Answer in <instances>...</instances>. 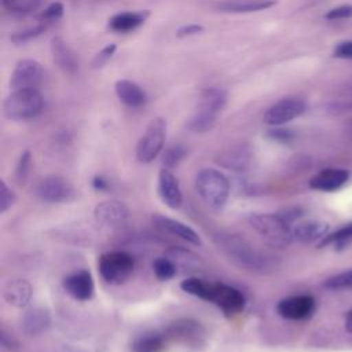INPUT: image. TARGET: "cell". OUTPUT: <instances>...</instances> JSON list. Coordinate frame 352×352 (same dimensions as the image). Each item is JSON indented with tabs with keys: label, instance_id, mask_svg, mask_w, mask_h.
Instances as JSON below:
<instances>
[{
	"label": "cell",
	"instance_id": "40",
	"mask_svg": "<svg viewBox=\"0 0 352 352\" xmlns=\"http://www.w3.org/2000/svg\"><path fill=\"white\" fill-rule=\"evenodd\" d=\"M333 56L340 59H352V40L340 43L333 52Z\"/></svg>",
	"mask_w": 352,
	"mask_h": 352
},
{
	"label": "cell",
	"instance_id": "11",
	"mask_svg": "<svg viewBox=\"0 0 352 352\" xmlns=\"http://www.w3.org/2000/svg\"><path fill=\"white\" fill-rule=\"evenodd\" d=\"M34 194L41 201L60 204L70 201L73 198L74 190L66 179L60 176H47L36 184Z\"/></svg>",
	"mask_w": 352,
	"mask_h": 352
},
{
	"label": "cell",
	"instance_id": "22",
	"mask_svg": "<svg viewBox=\"0 0 352 352\" xmlns=\"http://www.w3.org/2000/svg\"><path fill=\"white\" fill-rule=\"evenodd\" d=\"M3 297L10 305L25 308L32 298V286L25 279H10L3 287Z\"/></svg>",
	"mask_w": 352,
	"mask_h": 352
},
{
	"label": "cell",
	"instance_id": "26",
	"mask_svg": "<svg viewBox=\"0 0 352 352\" xmlns=\"http://www.w3.org/2000/svg\"><path fill=\"white\" fill-rule=\"evenodd\" d=\"M249 158H250V154H249L248 147L239 146V147H234L230 151H227L226 154H223L220 162L227 168L243 169L246 166V164L249 162Z\"/></svg>",
	"mask_w": 352,
	"mask_h": 352
},
{
	"label": "cell",
	"instance_id": "39",
	"mask_svg": "<svg viewBox=\"0 0 352 352\" xmlns=\"http://www.w3.org/2000/svg\"><path fill=\"white\" fill-rule=\"evenodd\" d=\"M268 136L276 142L280 143H286L290 142L293 139V132L290 129L286 128H280V126H274V129L268 131Z\"/></svg>",
	"mask_w": 352,
	"mask_h": 352
},
{
	"label": "cell",
	"instance_id": "10",
	"mask_svg": "<svg viewBox=\"0 0 352 352\" xmlns=\"http://www.w3.org/2000/svg\"><path fill=\"white\" fill-rule=\"evenodd\" d=\"M304 100L298 98H283L274 103L265 111L263 120L267 125L280 126L297 117H300L305 111Z\"/></svg>",
	"mask_w": 352,
	"mask_h": 352
},
{
	"label": "cell",
	"instance_id": "27",
	"mask_svg": "<svg viewBox=\"0 0 352 352\" xmlns=\"http://www.w3.org/2000/svg\"><path fill=\"white\" fill-rule=\"evenodd\" d=\"M48 26H50L48 22H38V23L34 25V26H29V28H25V29H22V30L14 32V33L10 36V40H11L14 44H16V45L29 43V41L37 38L38 36H41V34L48 29Z\"/></svg>",
	"mask_w": 352,
	"mask_h": 352
},
{
	"label": "cell",
	"instance_id": "33",
	"mask_svg": "<svg viewBox=\"0 0 352 352\" xmlns=\"http://www.w3.org/2000/svg\"><path fill=\"white\" fill-rule=\"evenodd\" d=\"M65 12V7L60 1H54L51 3L50 6H47L40 14H38V19L40 22H48L51 23L52 21H56L59 19Z\"/></svg>",
	"mask_w": 352,
	"mask_h": 352
},
{
	"label": "cell",
	"instance_id": "37",
	"mask_svg": "<svg viewBox=\"0 0 352 352\" xmlns=\"http://www.w3.org/2000/svg\"><path fill=\"white\" fill-rule=\"evenodd\" d=\"M352 16V6L346 4V6H340V7H336L330 11L326 12L324 18L326 19H345V18H351Z\"/></svg>",
	"mask_w": 352,
	"mask_h": 352
},
{
	"label": "cell",
	"instance_id": "42",
	"mask_svg": "<svg viewBox=\"0 0 352 352\" xmlns=\"http://www.w3.org/2000/svg\"><path fill=\"white\" fill-rule=\"evenodd\" d=\"M94 186H95V188H98V190H104V188L107 187V183H106L100 176H96V177L94 179Z\"/></svg>",
	"mask_w": 352,
	"mask_h": 352
},
{
	"label": "cell",
	"instance_id": "8",
	"mask_svg": "<svg viewBox=\"0 0 352 352\" xmlns=\"http://www.w3.org/2000/svg\"><path fill=\"white\" fill-rule=\"evenodd\" d=\"M205 300L214 304L227 316L241 314L246 304L245 296L238 289L224 283H209Z\"/></svg>",
	"mask_w": 352,
	"mask_h": 352
},
{
	"label": "cell",
	"instance_id": "7",
	"mask_svg": "<svg viewBox=\"0 0 352 352\" xmlns=\"http://www.w3.org/2000/svg\"><path fill=\"white\" fill-rule=\"evenodd\" d=\"M165 138L166 121L162 117H155L154 120H151V122L148 124L144 133L138 142L136 158L143 164H148L153 160H155L164 148Z\"/></svg>",
	"mask_w": 352,
	"mask_h": 352
},
{
	"label": "cell",
	"instance_id": "15",
	"mask_svg": "<svg viewBox=\"0 0 352 352\" xmlns=\"http://www.w3.org/2000/svg\"><path fill=\"white\" fill-rule=\"evenodd\" d=\"M63 289L69 296L78 301H87L94 294V279L91 272L82 270L70 274L63 279Z\"/></svg>",
	"mask_w": 352,
	"mask_h": 352
},
{
	"label": "cell",
	"instance_id": "41",
	"mask_svg": "<svg viewBox=\"0 0 352 352\" xmlns=\"http://www.w3.org/2000/svg\"><path fill=\"white\" fill-rule=\"evenodd\" d=\"M29 165H30V151L26 150L22 153V155L18 161V166H16V175L19 179H23L26 176Z\"/></svg>",
	"mask_w": 352,
	"mask_h": 352
},
{
	"label": "cell",
	"instance_id": "1",
	"mask_svg": "<svg viewBox=\"0 0 352 352\" xmlns=\"http://www.w3.org/2000/svg\"><path fill=\"white\" fill-rule=\"evenodd\" d=\"M220 246L238 267L258 274H267L276 268L272 256L257 250L245 239L236 235H226L220 238Z\"/></svg>",
	"mask_w": 352,
	"mask_h": 352
},
{
	"label": "cell",
	"instance_id": "2",
	"mask_svg": "<svg viewBox=\"0 0 352 352\" xmlns=\"http://www.w3.org/2000/svg\"><path fill=\"white\" fill-rule=\"evenodd\" d=\"M227 91L219 87L205 88L198 100V107L188 122V128L192 132L204 133L214 125L219 114L223 111L227 103Z\"/></svg>",
	"mask_w": 352,
	"mask_h": 352
},
{
	"label": "cell",
	"instance_id": "30",
	"mask_svg": "<svg viewBox=\"0 0 352 352\" xmlns=\"http://www.w3.org/2000/svg\"><path fill=\"white\" fill-rule=\"evenodd\" d=\"M208 285H209L208 282H205V280H202V279H199V278H187V279L182 280L180 287H182L186 293L205 300L206 292H208Z\"/></svg>",
	"mask_w": 352,
	"mask_h": 352
},
{
	"label": "cell",
	"instance_id": "36",
	"mask_svg": "<svg viewBox=\"0 0 352 352\" xmlns=\"http://www.w3.org/2000/svg\"><path fill=\"white\" fill-rule=\"evenodd\" d=\"M15 202V195L11 188L7 187L4 182L0 183V212H7Z\"/></svg>",
	"mask_w": 352,
	"mask_h": 352
},
{
	"label": "cell",
	"instance_id": "21",
	"mask_svg": "<svg viewBox=\"0 0 352 352\" xmlns=\"http://www.w3.org/2000/svg\"><path fill=\"white\" fill-rule=\"evenodd\" d=\"M153 223L160 230H162L165 232L176 235L192 245H201L199 235L190 226H187L179 220H175V219H170V217H166L162 214H155V216H153Z\"/></svg>",
	"mask_w": 352,
	"mask_h": 352
},
{
	"label": "cell",
	"instance_id": "12",
	"mask_svg": "<svg viewBox=\"0 0 352 352\" xmlns=\"http://www.w3.org/2000/svg\"><path fill=\"white\" fill-rule=\"evenodd\" d=\"M315 298L308 294H298V296H290L283 300H280L276 305L278 314L290 320H302L315 312Z\"/></svg>",
	"mask_w": 352,
	"mask_h": 352
},
{
	"label": "cell",
	"instance_id": "4",
	"mask_svg": "<svg viewBox=\"0 0 352 352\" xmlns=\"http://www.w3.org/2000/svg\"><path fill=\"white\" fill-rule=\"evenodd\" d=\"M44 109L43 95L37 89H15L3 103V114L11 121H26L37 117Z\"/></svg>",
	"mask_w": 352,
	"mask_h": 352
},
{
	"label": "cell",
	"instance_id": "24",
	"mask_svg": "<svg viewBox=\"0 0 352 352\" xmlns=\"http://www.w3.org/2000/svg\"><path fill=\"white\" fill-rule=\"evenodd\" d=\"M50 326V314L41 307L29 309L22 318V329L29 336H37L47 330Z\"/></svg>",
	"mask_w": 352,
	"mask_h": 352
},
{
	"label": "cell",
	"instance_id": "38",
	"mask_svg": "<svg viewBox=\"0 0 352 352\" xmlns=\"http://www.w3.org/2000/svg\"><path fill=\"white\" fill-rule=\"evenodd\" d=\"M204 32V26L198 25V23H188L184 26H180L176 30V37L179 38H184V37H191V36H197L199 33Z\"/></svg>",
	"mask_w": 352,
	"mask_h": 352
},
{
	"label": "cell",
	"instance_id": "28",
	"mask_svg": "<svg viewBox=\"0 0 352 352\" xmlns=\"http://www.w3.org/2000/svg\"><path fill=\"white\" fill-rule=\"evenodd\" d=\"M164 337L160 334H146L138 338L132 349L133 352H161L164 349Z\"/></svg>",
	"mask_w": 352,
	"mask_h": 352
},
{
	"label": "cell",
	"instance_id": "35",
	"mask_svg": "<svg viewBox=\"0 0 352 352\" xmlns=\"http://www.w3.org/2000/svg\"><path fill=\"white\" fill-rule=\"evenodd\" d=\"M184 155H186V150H184L182 146H172V147H169V148L165 151L162 162H164V165L169 169V168L177 165V164L183 160Z\"/></svg>",
	"mask_w": 352,
	"mask_h": 352
},
{
	"label": "cell",
	"instance_id": "43",
	"mask_svg": "<svg viewBox=\"0 0 352 352\" xmlns=\"http://www.w3.org/2000/svg\"><path fill=\"white\" fill-rule=\"evenodd\" d=\"M345 330L348 333H352V309L345 316Z\"/></svg>",
	"mask_w": 352,
	"mask_h": 352
},
{
	"label": "cell",
	"instance_id": "20",
	"mask_svg": "<svg viewBox=\"0 0 352 352\" xmlns=\"http://www.w3.org/2000/svg\"><path fill=\"white\" fill-rule=\"evenodd\" d=\"M126 217H128V209L120 201H104L95 208L96 221L107 227L120 226L125 221Z\"/></svg>",
	"mask_w": 352,
	"mask_h": 352
},
{
	"label": "cell",
	"instance_id": "13",
	"mask_svg": "<svg viewBox=\"0 0 352 352\" xmlns=\"http://www.w3.org/2000/svg\"><path fill=\"white\" fill-rule=\"evenodd\" d=\"M349 179V172L342 168H324L309 179V187L318 191L331 192L341 188Z\"/></svg>",
	"mask_w": 352,
	"mask_h": 352
},
{
	"label": "cell",
	"instance_id": "32",
	"mask_svg": "<svg viewBox=\"0 0 352 352\" xmlns=\"http://www.w3.org/2000/svg\"><path fill=\"white\" fill-rule=\"evenodd\" d=\"M327 289H352V270L336 274L324 280Z\"/></svg>",
	"mask_w": 352,
	"mask_h": 352
},
{
	"label": "cell",
	"instance_id": "34",
	"mask_svg": "<svg viewBox=\"0 0 352 352\" xmlns=\"http://www.w3.org/2000/svg\"><path fill=\"white\" fill-rule=\"evenodd\" d=\"M116 51H117V45H116L114 43H110V44H107L106 47H103L99 52L95 54V56H94V59H92V62H91L92 69H100V67H103V66L113 58V55L116 54Z\"/></svg>",
	"mask_w": 352,
	"mask_h": 352
},
{
	"label": "cell",
	"instance_id": "14",
	"mask_svg": "<svg viewBox=\"0 0 352 352\" xmlns=\"http://www.w3.org/2000/svg\"><path fill=\"white\" fill-rule=\"evenodd\" d=\"M158 195L161 201L170 209H177L182 205L183 195L176 176L168 169L162 168L158 173Z\"/></svg>",
	"mask_w": 352,
	"mask_h": 352
},
{
	"label": "cell",
	"instance_id": "23",
	"mask_svg": "<svg viewBox=\"0 0 352 352\" xmlns=\"http://www.w3.org/2000/svg\"><path fill=\"white\" fill-rule=\"evenodd\" d=\"M276 4V0H227L216 4V8L223 12L246 14L257 12L271 8Z\"/></svg>",
	"mask_w": 352,
	"mask_h": 352
},
{
	"label": "cell",
	"instance_id": "31",
	"mask_svg": "<svg viewBox=\"0 0 352 352\" xmlns=\"http://www.w3.org/2000/svg\"><path fill=\"white\" fill-rule=\"evenodd\" d=\"M153 271L160 280H169L176 274V265L169 258H157L153 263Z\"/></svg>",
	"mask_w": 352,
	"mask_h": 352
},
{
	"label": "cell",
	"instance_id": "18",
	"mask_svg": "<svg viewBox=\"0 0 352 352\" xmlns=\"http://www.w3.org/2000/svg\"><path fill=\"white\" fill-rule=\"evenodd\" d=\"M114 91H116L117 98L124 104H126L128 107H132V109L143 107L148 99L146 91L139 84H136L132 80H126V78L116 81Z\"/></svg>",
	"mask_w": 352,
	"mask_h": 352
},
{
	"label": "cell",
	"instance_id": "25",
	"mask_svg": "<svg viewBox=\"0 0 352 352\" xmlns=\"http://www.w3.org/2000/svg\"><path fill=\"white\" fill-rule=\"evenodd\" d=\"M352 242V223H348L338 228L337 231L327 234L319 243L318 248H324L329 245H333L334 249L341 250L345 246H348Z\"/></svg>",
	"mask_w": 352,
	"mask_h": 352
},
{
	"label": "cell",
	"instance_id": "16",
	"mask_svg": "<svg viewBox=\"0 0 352 352\" xmlns=\"http://www.w3.org/2000/svg\"><path fill=\"white\" fill-rule=\"evenodd\" d=\"M51 54L55 65L66 74H76L78 72V59L73 50L67 45V43L59 37L55 36L51 38Z\"/></svg>",
	"mask_w": 352,
	"mask_h": 352
},
{
	"label": "cell",
	"instance_id": "17",
	"mask_svg": "<svg viewBox=\"0 0 352 352\" xmlns=\"http://www.w3.org/2000/svg\"><path fill=\"white\" fill-rule=\"evenodd\" d=\"M150 10H138V11H122L114 14L109 18L107 26L110 30L117 33H128L140 28L150 16Z\"/></svg>",
	"mask_w": 352,
	"mask_h": 352
},
{
	"label": "cell",
	"instance_id": "29",
	"mask_svg": "<svg viewBox=\"0 0 352 352\" xmlns=\"http://www.w3.org/2000/svg\"><path fill=\"white\" fill-rule=\"evenodd\" d=\"M4 8L12 14L26 15L37 11L43 0H1Z\"/></svg>",
	"mask_w": 352,
	"mask_h": 352
},
{
	"label": "cell",
	"instance_id": "3",
	"mask_svg": "<svg viewBox=\"0 0 352 352\" xmlns=\"http://www.w3.org/2000/svg\"><path fill=\"white\" fill-rule=\"evenodd\" d=\"M249 224L272 248H286L293 241L292 227L279 214L252 213L249 216Z\"/></svg>",
	"mask_w": 352,
	"mask_h": 352
},
{
	"label": "cell",
	"instance_id": "6",
	"mask_svg": "<svg viewBox=\"0 0 352 352\" xmlns=\"http://www.w3.org/2000/svg\"><path fill=\"white\" fill-rule=\"evenodd\" d=\"M98 268L102 278L110 285L124 283L133 272V257L121 250H113L103 253L98 260Z\"/></svg>",
	"mask_w": 352,
	"mask_h": 352
},
{
	"label": "cell",
	"instance_id": "5",
	"mask_svg": "<svg viewBox=\"0 0 352 352\" xmlns=\"http://www.w3.org/2000/svg\"><path fill=\"white\" fill-rule=\"evenodd\" d=\"M195 190L210 208L220 209L228 199L230 183L220 170L204 168L195 176Z\"/></svg>",
	"mask_w": 352,
	"mask_h": 352
},
{
	"label": "cell",
	"instance_id": "19",
	"mask_svg": "<svg viewBox=\"0 0 352 352\" xmlns=\"http://www.w3.org/2000/svg\"><path fill=\"white\" fill-rule=\"evenodd\" d=\"M329 223L322 220H302L292 227L293 239L302 243L322 241L329 234Z\"/></svg>",
	"mask_w": 352,
	"mask_h": 352
},
{
	"label": "cell",
	"instance_id": "9",
	"mask_svg": "<svg viewBox=\"0 0 352 352\" xmlns=\"http://www.w3.org/2000/svg\"><path fill=\"white\" fill-rule=\"evenodd\" d=\"M44 80V69L34 59H21L16 62L10 78L11 88L15 89H37Z\"/></svg>",
	"mask_w": 352,
	"mask_h": 352
}]
</instances>
